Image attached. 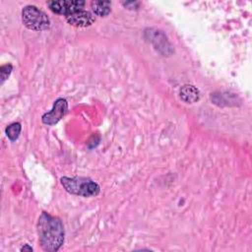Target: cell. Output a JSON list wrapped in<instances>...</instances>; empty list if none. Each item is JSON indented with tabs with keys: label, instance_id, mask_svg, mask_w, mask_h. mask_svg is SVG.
Wrapping results in <instances>:
<instances>
[{
	"label": "cell",
	"instance_id": "cell-1",
	"mask_svg": "<svg viewBox=\"0 0 252 252\" xmlns=\"http://www.w3.org/2000/svg\"><path fill=\"white\" fill-rule=\"evenodd\" d=\"M38 241L46 252H56L64 243L65 230L61 220L42 212L36 223Z\"/></svg>",
	"mask_w": 252,
	"mask_h": 252
},
{
	"label": "cell",
	"instance_id": "cell-2",
	"mask_svg": "<svg viewBox=\"0 0 252 252\" xmlns=\"http://www.w3.org/2000/svg\"><path fill=\"white\" fill-rule=\"evenodd\" d=\"M63 188L70 194L85 198L94 197L99 194V185L89 177L63 176L60 178Z\"/></svg>",
	"mask_w": 252,
	"mask_h": 252
},
{
	"label": "cell",
	"instance_id": "cell-3",
	"mask_svg": "<svg viewBox=\"0 0 252 252\" xmlns=\"http://www.w3.org/2000/svg\"><path fill=\"white\" fill-rule=\"evenodd\" d=\"M22 21L24 26L32 31L41 32L50 27V20L48 16L33 5H28L23 8Z\"/></svg>",
	"mask_w": 252,
	"mask_h": 252
},
{
	"label": "cell",
	"instance_id": "cell-4",
	"mask_svg": "<svg viewBox=\"0 0 252 252\" xmlns=\"http://www.w3.org/2000/svg\"><path fill=\"white\" fill-rule=\"evenodd\" d=\"M86 2L82 0H60V1H48V8L55 14L64 15L65 17L75 13L77 11L83 10Z\"/></svg>",
	"mask_w": 252,
	"mask_h": 252
},
{
	"label": "cell",
	"instance_id": "cell-5",
	"mask_svg": "<svg viewBox=\"0 0 252 252\" xmlns=\"http://www.w3.org/2000/svg\"><path fill=\"white\" fill-rule=\"evenodd\" d=\"M67 110H68L67 100L63 97H59L54 101L51 110L48 112H45L41 116V121L45 125H49V126L55 125L64 117Z\"/></svg>",
	"mask_w": 252,
	"mask_h": 252
},
{
	"label": "cell",
	"instance_id": "cell-6",
	"mask_svg": "<svg viewBox=\"0 0 252 252\" xmlns=\"http://www.w3.org/2000/svg\"><path fill=\"white\" fill-rule=\"evenodd\" d=\"M146 35L147 38H149V40L154 44L157 50L166 55L172 53L173 50L171 48V45L161 31L150 29L146 31Z\"/></svg>",
	"mask_w": 252,
	"mask_h": 252
},
{
	"label": "cell",
	"instance_id": "cell-7",
	"mask_svg": "<svg viewBox=\"0 0 252 252\" xmlns=\"http://www.w3.org/2000/svg\"><path fill=\"white\" fill-rule=\"evenodd\" d=\"M65 19L69 25L77 28L90 27L95 21L94 16L91 12L86 11L84 9L66 16Z\"/></svg>",
	"mask_w": 252,
	"mask_h": 252
},
{
	"label": "cell",
	"instance_id": "cell-8",
	"mask_svg": "<svg viewBox=\"0 0 252 252\" xmlns=\"http://www.w3.org/2000/svg\"><path fill=\"white\" fill-rule=\"evenodd\" d=\"M179 95L180 98L186 103H194L200 98L199 90L192 85H185L181 87L179 91Z\"/></svg>",
	"mask_w": 252,
	"mask_h": 252
},
{
	"label": "cell",
	"instance_id": "cell-9",
	"mask_svg": "<svg viewBox=\"0 0 252 252\" xmlns=\"http://www.w3.org/2000/svg\"><path fill=\"white\" fill-rule=\"evenodd\" d=\"M93 13L98 17H106L111 12L110 1H93L91 3Z\"/></svg>",
	"mask_w": 252,
	"mask_h": 252
},
{
	"label": "cell",
	"instance_id": "cell-10",
	"mask_svg": "<svg viewBox=\"0 0 252 252\" xmlns=\"http://www.w3.org/2000/svg\"><path fill=\"white\" fill-rule=\"evenodd\" d=\"M21 130H22L21 123L14 122V123H12V124H10L9 126L6 127L5 133H6L7 137L9 138V140L14 142V141H16L19 138Z\"/></svg>",
	"mask_w": 252,
	"mask_h": 252
},
{
	"label": "cell",
	"instance_id": "cell-11",
	"mask_svg": "<svg viewBox=\"0 0 252 252\" xmlns=\"http://www.w3.org/2000/svg\"><path fill=\"white\" fill-rule=\"evenodd\" d=\"M13 70V66L11 64H6V65H2L0 67V74H1V84H3L8 77L10 76V74L12 73Z\"/></svg>",
	"mask_w": 252,
	"mask_h": 252
},
{
	"label": "cell",
	"instance_id": "cell-12",
	"mask_svg": "<svg viewBox=\"0 0 252 252\" xmlns=\"http://www.w3.org/2000/svg\"><path fill=\"white\" fill-rule=\"evenodd\" d=\"M20 250H21V251H32L33 249H32V247L30 246L29 244H25Z\"/></svg>",
	"mask_w": 252,
	"mask_h": 252
}]
</instances>
